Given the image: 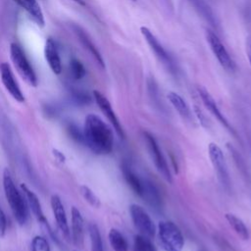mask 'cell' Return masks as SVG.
Masks as SVG:
<instances>
[{"label": "cell", "instance_id": "cell-1", "mask_svg": "<svg viewBox=\"0 0 251 251\" xmlns=\"http://www.w3.org/2000/svg\"><path fill=\"white\" fill-rule=\"evenodd\" d=\"M84 144L98 155H106L112 152L114 134L112 129L95 114H88L84 127Z\"/></svg>", "mask_w": 251, "mask_h": 251}, {"label": "cell", "instance_id": "cell-2", "mask_svg": "<svg viewBox=\"0 0 251 251\" xmlns=\"http://www.w3.org/2000/svg\"><path fill=\"white\" fill-rule=\"evenodd\" d=\"M3 188L14 218L20 226H24L29 218L28 204L25 196L18 190L8 169H5L3 173Z\"/></svg>", "mask_w": 251, "mask_h": 251}, {"label": "cell", "instance_id": "cell-3", "mask_svg": "<svg viewBox=\"0 0 251 251\" xmlns=\"http://www.w3.org/2000/svg\"><path fill=\"white\" fill-rule=\"evenodd\" d=\"M159 244L164 251H183L184 237L180 228L171 221H161L157 227Z\"/></svg>", "mask_w": 251, "mask_h": 251}, {"label": "cell", "instance_id": "cell-4", "mask_svg": "<svg viewBox=\"0 0 251 251\" xmlns=\"http://www.w3.org/2000/svg\"><path fill=\"white\" fill-rule=\"evenodd\" d=\"M10 56L19 75L25 80V82L31 86H37L38 81L35 72L31 65L29 59L23 48L17 43H11L10 45Z\"/></svg>", "mask_w": 251, "mask_h": 251}, {"label": "cell", "instance_id": "cell-5", "mask_svg": "<svg viewBox=\"0 0 251 251\" xmlns=\"http://www.w3.org/2000/svg\"><path fill=\"white\" fill-rule=\"evenodd\" d=\"M143 136H144V140L147 144L149 155H150V157H151L157 171L159 172V174L163 177V179L166 182H168L169 184H172L173 177H172L169 165L167 163L165 156L163 155V152L159 147L157 140L155 139L153 134H150L149 132H143Z\"/></svg>", "mask_w": 251, "mask_h": 251}, {"label": "cell", "instance_id": "cell-6", "mask_svg": "<svg viewBox=\"0 0 251 251\" xmlns=\"http://www.w3.org/2000/svg\"><path fill=\"white\" fill-rule=\"evenodd\" d=\"M129 211L132 221L135 229L139 232V234H142L150 239L153 238L156 234V227L145 209L138 204L133 203L130 205Z\"/></svg>", "mask_w": 251, "mask_h": 251}, {"label": "cell", "instance_id": "cell-7", "mask_svg": "<svg viewBox=\"0 0 251 251\" xmlns=\"http://www.w3.org/2000/svg\"><path fill=\"white\" fill-rule=\"evenodd\" d=\"M141 34L143 35L145 41L149 45L150 49L152 50V52L155 54L157 59L173 74L177 73V66L174 62L172 56L167 52V50L164 48V46L160 43V41L157 39V37L152 33L146 27L140 28Z\"/></svg>", "mask_w": 251, "mask_h": 251}, {"label": "cell", "instance_id": "cell-8", "mask_svg": "<svg viewBox=\"0 0 251 251\" xmlns=\"http://www.w3.org/2000/svg\"><path fill=\"white\" fill-rule=\"evenodd\" d=\"M208 152L219 181L227 190H230L232 183L223 150L217 143L211 142L208 147Z\"/></svg>", "mask_w": 251, "mask_h": 251}, {"label": "cell", "instance_id": "cell-9", "mask_svg": "<svg viewBox=\"0 0 251 251\" xmlns=\"http://www.w3.org/2000/svg\"><path fill=\"white\" fill-rule=\"evenodd\" d=\"M206 39L210 45L212 52L214 53L215 57L219 61L220 65L228 72H234L236 69L235 63L233 60V58L231 57V55L229 54L228 50L226 49L225 45L222 43V41L218 37V35L211 31H207Z\"/></svg>", "mask_w": 251, "mask_h": 251}, {"label": "cell", "instance_id": "cell-10", "mask_svg": "<svg viewBox=\"0 0 251 251\" xmlns=\"http://www.w3.org/2000/svg\"><path fill=\"white\" fill-rule=\"evenodd\" d=\"M93 97L96 104L98 105V107L100 108V110L102 111V113L105 115V117L108 119V121L111 123L113 129L115 130L116 134H118V136L122 139L125 138V133L123 130V127L115 113V111L112 108L111 103L109 102V100L98 90H94L93 91Z\"/></svg>", "mask_w": 251, "mask_h": 251}, {"label": "cell", "instance_id": "cell-11", "mask_svg": "<svg viewBox=\"0 0 251 251\" xmlns=\"http://www.w3.org/2000/svg\"><path fill=\"white\" fill-rule=\"evenodd\" d=\"M0 77H1V82L4 87L6 88V90L9 92V94L16 100V101L24 102L25 96L8 63L3 62L0 64Z\"/></svg>", "mask_w": 251, "mask_h": 251}, {"label": "cell", "instance_id": "cell-12", "mask_svg": "<svg viewBox=\"0 0 251 251\" xmlns=\"http://www.w3.org/2000/svg\"><path fill=\"white\" fill-rule=\"evenodd\" d=\"M51 208H52V212L57 224L58 229L60 230V232L62 233L64 238L66 240H70L71 239V232H70V228L68 225V219H67V215H66V211L64 208V205L61 201V198L56 195L53 194L51 196Z\"/></svg>", "mask_w": 251, "mask_h": 251}, {"label": "cell", "instance_id": "cell-13", "mask_svg": "<svg viewBox=\"0 0 251 251\" xmlns=\"http://www.w3.org/2000/svg\"><path fill=\"white\" fill-rule=\"evenodd\" d=\"M21 189H22V192L24 193V196L26 198L27 204L29 205L30 209L32 210L33 216L36 218L37 222L42 226V228L45 231L51 229L48 224L47 219L45 218V216L43 214V211L41 209V204L39 202V199L36 196V194L33 191H32L25 184H21Z\"/></svg>", "mask_w": 251, "mask_h": 251}, {"label": "cell", "instance_id": "cell-14", "mask_svg": "<svg viewBox=\"0 0 251 251\" xmlns=\"http://www.w3.org/2000/svg\"><path fill=\"white\" fill-rule=\"evenodd\" d=\"M198 93L200 98H201L204 106L209 110V112L232 134H235L233 127L231 126L230 122L227 120V118L224 116V114L221 112L220 108L218 107L215 99L212 97V95L203 87H198Z\"/></svg>", "mask_w": 251, "mask_h": 251}, {"label": "cell", "instance_id": "cell-15", "mask_svg": "<svg viewBox=\"0 0 251 251\" xmlns=\"http://www.w3.org/2000/svg\"><path fill=\"white\" fill-rule=\"evenodd\" d=\"M44 56L51 71L55 75H60L62 73V62H61V58L59 55L56 42L51 37H48L45 41Z\"/></svg>", "mask_w": 251, "mask_h": 251}, {"label": "cell", "instance_id": "cell-16", "mask_svg": "<svg viewBox=\"0 0 251 251\" xmlns=\"http://www.w3.org/2000/svg\"><path fill=\"white\" fill-rule=\"evenodd\" d=\"M73 29H74V32L77 34L79 40L83 44V46L87 50L89 54L94 58V60L97 62V64L102 69H104L105 68V63H104V60L102 58V55L100 54L99 50L96 48V46L94 45L92 40L89 38L88 34L79 26L74 25Z\"/></svg>", "mask_w": 251, "mask_h": 251}, {"label": "cell", "instance_id": "cell-17", "mask_svg": "<svg viewBox=\"0 0 251 251\" xmlns=\"http://www.w3.org/2000/svg\"><path fill=\"white\" fill-rule=\"evenodd\" d=\"M22 9H24L30 16V18L40 28L45 25L44 15L37 0H13Z\"/></svg>", "mask_w": 251, "mask_h": 251}, {"label": "cell", "instance_id": "cell-18", "mask_svg": "<svg viewBox=\"0 0 251 251\" xmlns=\"http://www.w3.org/2000/svg\"><path fill=\"white\" fill-rule=\"evenodd\" d=\"M72 215V239L77 247H83L84 239V218L82 213L77 207H73L71 211Z\"/></svg>", "mask_w": 251, "mask_h": 251}, {"label": "cell", "instance_id": "cell-19", "mask_svg": "<svg viewBox=\"0 0 251 251\" xmlns=\"http://www.w3.org/2000/svg\"><path fill=\"white\" fill-rule=\"evenodd\" d=\"M142 198H144L147 203H149L154 208H159L161 206V196L157 187L147 180L142 182Z\"/></svg>", "mask_w": 251, "mask_h": 251}, {"label": "cell", "instance_id": "cell-20", "mask_svg": "<svg viewBox=\"0 0 251 251\" xmlns=\"http://www.w3.org/2000/svg\"><path fill=\"white\" fill-rule=\"evenodd\" d=\"M169 101L173 105V107L178 111V113L184 119L190 120L191 119V111L185 102V100L177 92L171 91L167 95Z\"/></svg>", "mask_w": 251, "mask_h": 251}, {"label": "cell", "instance_id": "cell-21", "mask_svg": "<svg viewBox=\"0 0 251 251\" xmlns=\"http://www.w3.org/2000/svg\"><path fill=\"white\" fill-rule=\"evenodd\" d=\"M122 172H123L125 180L127 181L129 185L132 187V189L134 191V193L141 197V195H142V182H143V179H140L132 170V168L128 164H126V163H124L122 165Z\"/></svg>", "mask_w": 251, "mask_h": 251}, {"label": "cell", "instance_id": "cell-22", "mask_svg": "<svg viewBox=\"0 0 251 251\" xmlns=\"http://www.w3.org/2000/svg\"><path fill=\"white\" fill-rule=\"evenodd\" d=\"M226 220L228 221L229 225L231 226V228L234 231V233L243 240H248L249 239V231L247 229V227L245 226L244 222L238 218L236 215L232 214V213H228L225 215Z\"/></svg>", "mask_w": 251, "mask_h": 251}, {"label": "cell", "instance_id": "cell-23", "mask_svg": "<svg viewBox=\"0 0 251 251\" xmlns=\"http://www.w3.org/2000/svg\"><path fill=\"white\" fill-rule=\"evenodd\" d=\"M110 245L114 251H128L129 245L125 236L117 229H111L108 234Z\"/></svg>", "mask_w": 251, "mask_h": 251}, {"label": "cell", "instance_id": "cell-24", "mask_svg": "<svg viewBox=\"0 0 251 251\" xmlns=\"http://www.w3.org/2000/svg\"><path fill=\"white\" fill-rule=\"evenodd\" d=\"M88 232H89L91 251H104L102 237H101V234H100L99 229L96 226V224L91 223L88 227Z\"/></svg>", "mask_w": 251, "mask_h": 251}, {"label": "cell", "instance_id": "cell-25", "mask_svg": "<svg viewBox=\"0 0 251 251\" xmlns=\"http://www.w3.org/2000/svg\"><path fill=\"white\" fill-rule=\"evenodd\" d=\"M134 251H157V249L150 238L136 234L134 237Z\"/></svg>", "mask_w": 251, "mask_h": 251}, {"label": "cell", "instance_id": "cell-26", "mask_svg": "<svg viewBox=\"0 0 251 251\" xmlns=\"http://www.w3.org/2000/svg\"><path fill=\"white\" fill-rule=\"evenodd\" d=\"M192 3V5L195 7V9L199 12V14H201L202 17H204L208 22H210L212 25L216 24L215 17L210 10V8L207 6V4L203 1V0H189Z\"/></svg>", "mask_w": 251, "mask_h": 251}, {"label": "cell", "instance_id": "cell-27", "mask_svg": "<svg viewBox=\"0 0 251 251\" xmlns=\"http://www.w3.org/2000/svg\"><path fill=\"white\" fill-rule=\"evenodd\" d=\"M80 193L82 194L84 199L91 207L98 209V208H100V206H101V201H100V199L97 197V195L88 186L81 185L80 186Z\"/></svg>", "mask_w": 251, "mask_h": 251}, {"label": "cell", "instance_id": "cell-28", "mask_svg": "<svg viewBox=\"0 0 251 251\" xmlns=\"http://www.w3.org/2000/svg\"><path fill=\"white\" fill-rule=\"evenodd\" d=\"M69 67H70L71 75H72L73 79L76 80V81L82 80L85 76V74H86V70H85L84 66L78 59L71 60Z\"/></svg>", "mask_w": 251, "mask_h": 251}, {"label": "cell", "instance_id": "cell-29", "mask_svg": "<svg viewBox=\"0 0 251 251\" xmlns=\"http://www.w3.org/2000/svg\"><path fill=\"white\" fill-rule=\"evenodd\" d=\"M32 251H51L47 239L41 235H36L33 237L32 244Z\"/></svg>", "mask_w": 251, "mask_h": 251}, {"label": "cell", "instance_id": "cell-30", "mask_svg": "<svg viewBox=\"0 0 251 251\" xmlns=\"http://www.w3.org/2000/svg\"><path fill=\"white\" fill-rule=\"evenodd\" d=\"M68 131L70 133V135L72 136L73 139H75L78 142L84 143V132H81L80 129L76 125H70L68 127Z\"/></svg>", "mask_w": 251, "mask_h": 251}, {"label": "cell", "instance_id": "cell-31", "mask_svg": "<svg viewBox=\"0 0 251 251\" xmlns=\"http://www.w3.org/2000/svg\"><path fill=\"white\" fill-rule=\"evenodd\" d=\"M73 97H74L76 101L80 104H87L90 101V97L86 93H84L81 90L73 91Z\"/></svg>", "mask_w": 251, "mask_h": 251}, {"label": "cell", "instance_id": "cell-32", "mask_svg": "<svg viewBox=\"0 0 251 251\" xmlns=\"http://www.w3.org/2000/svg\"><path fill=\"white\" fill-rule=\"evenodd\" d=\"M194 112H195L196 117L198 118L199 122L201 123V125H202L204 128L208 129V128H209V122H208L207 118L205 117V115L203 114V112H202L201 110H200L197 106H194Z\"/></svg>", "mask_w": 251, "mask_h": 251}, {"label": "cell", "instance_id": "cell-33", "mask_svg": "<svg viewBox=\"0 0 251 251\" xmlns=\"http://www.w3.org/2000/svg\"><path fill=\"white\" fill-rule=\"evenodd\" d=\"M6 217L4 212L2 211V209L0 208V237H2L5 234L6 232Z\"/></svg>", "mask_w": 251, "mask_h": 251}, {"label": "cell", "instance_id": "cell-34", "mask_svg": "<svg viewBox=\"0 0 251 251\" xmlns=\"http://www.w3.org/2000/svg\"><path fill=\"white\" fill-rule=\"evenodd\" d=\"M52 152H53V155H54L55 159H56L58 162H60V163H64V162L66 161V157H65V155H64L61 151H59L58 149H53V150H52Z\"/></svg>", "mask_w": 251, "mask_h": 251}, {"label": "cell", "instance_id": "cell-35", "mask_svg": "<svg viewBox=\"0 0 251 251\" xmlns=\"http://www.w3.org/2000/svg\"><path fill=\"white\" fill-rule=\"evenodd\" d=\"M245 47H246V54H247L248 60H249L250 65H251V36H248V37L246 38Z\"/></svg>", "mask_w": 251, "mask_h": 251}, {"label": "cell", "instance_id": "cell-36", "mask_svg": "<svg viewBox=\"0 0 251 251\" xmlns=\"http://www.w3.org/2000/svg\"><path fill=\"white\" fill-rule=\"evenodd\" d=\"M73 1H75L76 3H78V4H80V5H83V6H84V5H85V3H84V0H73Z\"/></svg>", "mask_w": 251, "mask_h": 251}, {"label": "cell", "instance_id": "cell-37", "mask_svg": "<svg viewBox=\"0 0 251 251\" xmlns=\"http://www.w3.org/2000/svg\"><path fill=\"white\" fill-rule=\"evenodd\" d=\"M132 1H136V0H132Z\"/></svg>", "mask_w": 251, "mask_h": 251}, {"label": "cell", "instance_id": "cell-38", "mask_svg": "<svg viewBox=\"0 0 251 251\" xmlns=\"http://www.w3.org/2000/svg\"><path fill=\"white\" fill-rule=\"evenodd\" d=\"M73 251H79V250H73Z\"/></svg>", "mask_w": 251, "mask_h": 251}, {"label": "cell", "instance_id": "cell-39", "mask_svg": "<svg viewBox=\"0 0 251 251\" xmlns=\"http://www.w3.org/2000/svg\"><path fill=\"white\" fill-rule=\"evenodd\" d=\"M201 251H202V250H201Z\"/></svg>", "mask_w": 251, "mask_h": 251}]
</instances>
